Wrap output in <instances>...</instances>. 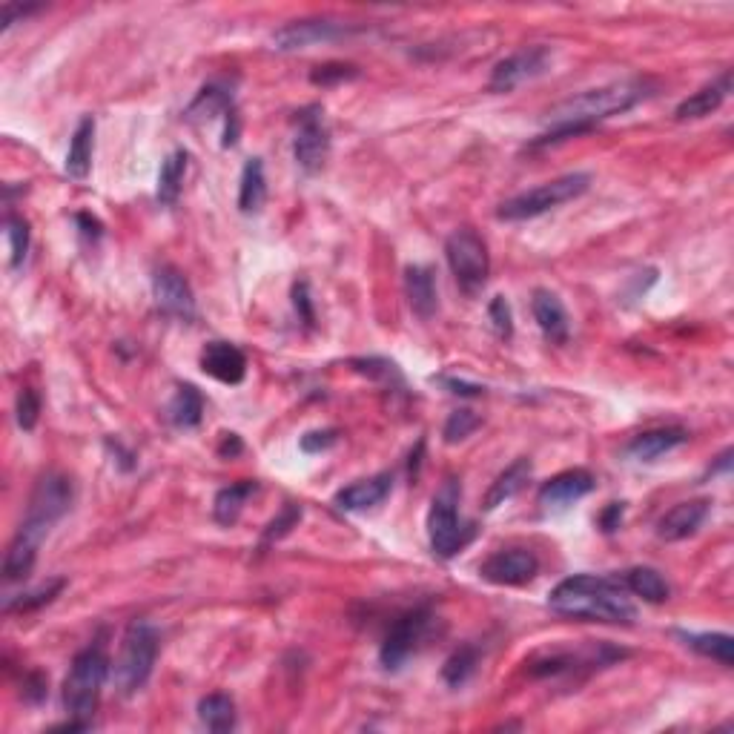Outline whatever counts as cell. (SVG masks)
Returning <instances> with one entry per match:
<instances>
[{
  "label": "cell",
  "instance_id": "obj_16",
  "mask_svg": "<svg viewBox=\"0 0 734 734\" xmlns=\"http://www.w3.org/2000/svg\"><path fill=\"white\" fill-rule=\"evenodd\" d=\"M201 370L221 385H238L247 376V359L230 342H210L201 350Z\"/></svg>",
  "mask_w": 734,
  "mask_h": 734
},
{
  "label": "cell",
  "instance_id": "obj_51",
  "mask_svg": "<svg viewBox=\"0 0 734 734\" xmlns=\"http://www.w3.org/2000/svg\"><path fill=\"white\" fill-rule=\"evenodd\" d=\"M241 439H238L236 433H221V445H218V454L224 456V459H230V456H238L241 454Z\"/></svg>",
  "mask_w": 734,
  "mask_h": 734
},
{
  "label": "cell",
  "instance_id": "obj_6",
  "mask_svg": "<svg viewBox=\"0 0 734 734\" xmlns=\"http://www.w3.org/2000/svg\"><path fill=\"white\" fill-rule=\"evenodd\" d=\"M158 657V631L150 623H132L121 640L115 660V686L124 697H132L147 686Z\"/></svg>",
  "mask_w": 734,
  "mask_h": 734
},
{
  "label": "cell",
  "instance_id": "obj_8",
  "mask_svg": "<svg viewBox=\"0 0 734 734\" xmlns=\"http://www.w3.org/2000/svg\"><path fill=\"white\" fill-rule=\"evenodd\" d=\"M445 259L448 267L454 273L456 284L462 287V293L476 296L491 273V256H488V247L479 233H474L471 227H462L454 230L448 241H445Z\"/></svg>",
  "mask_w": 734,
  "mask_h": 734
},
{
  "label": "cell",
  "instance_id": "obj_23",
  "mask_svg": "<svg viewBox=\"0 0 734 734\" xmlns=\"http://www.w3.org/2000/svg\"><path fill=\"white\" fill-rule=\"evenodd\" d=\"M92 147H95V118L84 115L81 124L75 127V135L69 141L66 152V175L75 181H84L92 170Z\"/></svg>",
  "mask_w": 734,
  "mask_h": 734
},
{
  "label": "cell",
  "instance_id": "obj_36",
  "mask_svg": "<svg viewBox=\"0 0 734 734\" xmlns=\"http://www.w3.org/2000/svg\"><path fill=\"white\" fill-rule=\"evenodd\" d=\"M6 236H9V247H12V267L21 270L26 253H29V221L23 216L6 218Z\"/></svg>",
  "mask_w": 734,
  "mask_h": 734
},
{
  "label": "cell",
  "instance_id": "obj_33",
  "mask_svg": "<svg viewBox=\"0 0 734 734\" xmlns=\"http://www.w3.org/2000/svg\"><path fill=\"white\" fill-rule=\"evenodd\" d=\"M35 557H38V545L15 537L9 551H6V560H3V577L6 583H15V580H23L29 577L32 565H35Z\"/></svg>",
  "mask_w": 734,
  "mask_h": 734
},
{
  "label": "cell",
  "instance_id": "obj_41",
  "mask_svg": "<svg viewBox=\"0 0 734 734\" xmlns=\"http://www.w3.org/2000/svg\"><path fill=\"white\" fill-rule=\"evenodd\" d=\"M41 419V396L38 390L32 388H21L18 393V425L23 431H32Z\"/></svg>",
  "mask_w": 734,
  "mask_h": 734
},
{
  "label": "cell",
  "instance_id": "obj_48",
  "mask_svg": "<svg viewBox=\"0 0 734 734\" xmlns=\"http://www.w3.org/2000/svg\"><path fill=\"white\" fill-rule=\"evenodd\" d=\"M439 382L456 396H479L482 393V385H468V382H459V379H451V376H442Z\"/></svg>",
  "mask_w": 734,
  "mask_h": 734
},
{
  "label": "cell",
  "instance_id": "obj_19",
  "mask_svg": "<svg viewBox=\"0 0 734 734\" xmlns=\"http://www.w3.org/2000/svg\"><path fill=\"white\" fill-rule=\"evenodd\" d=\"M390 485H393L390 474L359 479V482H353V485L342 488V491L336 494L333 502H336V508H339V511H347V514L367 511V508H376L379 502H385V497L390 494Z\"/></svg>",
  "mask_w": 734,
  "mask_h": 734
},
{
  "label": "cell",
  "instance_id": "obj_11",
  "mask_svg": "<svg viewBox=\"0 0 734 734\" xmlns=\"http://www.w3.org/2000/svg\"><path fill=\"white\" fill-rule=\"evenodd\" d=\"M551 66V49L548 46H528V49H519L514 55H508L505 61H499L491 72V92H511L519 84L531 81L542 75L545 69Z\"/></svg>",
  "mask_w": 734,
  "mask_h": 734
},
{
  "label": "cell",
  "instance_id": "obj_22",
  "mask_svg": "<svg viewBox=\"0 0 734 734\" xmlns=\"http://www.w3.org/2000/svg\"><path fill=\"white\" fill-rule=\"evenodd\" d=\"M689 439V433L683 428H657V431H646L634 436L628 442L626 454L637 462H654L657 456L669 454L674 448H680Z\"/></svg>",
  "mask_w": 734,
  "mask_h": 734
},
{
  "label": "cell",
  "instance_id": "obj_39",
  "mask_svg": "<svg viewBox=\"0 0 734 734\" xmlns=\"http://www.w3.org/2000/svg\"><path fill=\"white\" fill-rule=\"evenodd\" d=\"M359 75V69L353 64H322L310 72V81L316 87H333V84H345Z\"/></svg>",
  "mask_w": 734,
  "mask_h": 734
},
{
  "label": "cell",
  "instance_id": "obj_40",
  "mask_svg": "<svg viewBox=\"0 0 734 734\" xmlns=\"http://www.w3.org/2000/svg\"><path fill=\"white\" fill-rule=\"evenodd\" d=\"M488 319H491V327L497 333L499 339H511L514 336V313H511V304L505 296H494L491 304H488Z\"/></svg>",
  "mask_w": 734,
  "mask_h": 734
},
{
  "label": "cell",
  "instance_id": "obj_29",
  "mask_svg": "<svg viewBox=\"0 0 734 734\" xmlns=\"http://www.w3.org/2000/svg\"><path fill=\"white\" fill-rule=\"evenodd\" d=\"M201 416H204V399L193 385H181L175 390L173 402H170V419H173L175 428H198L201 425Z\"/></svg>",
  "mask_w": 734,
  "mask_h": 734
},
{
  "label": "cell",
  "instance_id": "obj_3",
  "mask_svg": "<svg viewBox=\"0 0 734 734\" xmlns=\"http://www.w3.org/2000/svg\"><path fill=\"white\" fill-rule=\"evenodd\" d=\"M109 677V657L104 646H89L84 648L64 680V709L69 717H78V720H89L92 723V714L98 712V703H101V691Z\"/></svg>",
  "mask_w": 734,
  "mask_h": 734
},
{
  "label": "cell",
  "instance_id": "obj_21",
  "mask_svg": "<svg viewBox=\"0 0 734 734\" xmlns=\"http://www.w3.org/2000/svg\"><path fill=\"white\" fill-rule=\"evenodd\" d=\"M729 89H732V72H723L717 81L697 89L694 95H689L680 107L674 109V118L677 121H697V118L712 115L714 109H720V104L726 101Z\"/></svg>",
  "mask_w": 734,
  "mask_h": 734
},
{
  "label": "cell",
  "instance_id": "obj_34",
  "mask_svg": "<svg viewBox=\"0 0 734 734\" xmlns=\"http://www.w3.org/2000/svg\"><path fill=\"white\" fill-rule=\"evenodd\" d=\"M476 663H479V654H476L474 646H462L459 651H454L448 660H445V666H442V680L451 686V689H459V686H465L471 677H474L476 671Z\"/></svg>",
  "mask_w": 734,
  "mask_h": 734
},
{
  "label": "cell",
  "instance_id": "obj_44",
  "mask_svg": "<svg viewBox=\"0 0 734 734\" xmlns=\"http://www.w3.org/2000/svg\"><path fill=\"white\" fill-rule=\"evenodd\" d=\"M293 307H296V313H299V322L304 327H313L316 324V313H313V299H310V293H307V284L299 281L296 287H293Z\"/></svg>",
  "mask_w": 734,
  "mask_h": 734
},
{
  "label": "cell",
  "instance_id": "obj_12",
  "mask_svg": "<svg viewBox=\"0 0 734 734\" xmlns=\"http://www.w3.org/2000/svg\"><path fill=\"white\" fill-rule=\"evenodd\" d=\"M152 296H155V304L161 307V313H167L173 319L190 322L195 316L193 287L184 279V273L170 267V264H161L152 273Z\"/></svg>",
  "mask_w": 734,
  "mask_h": 734
},
{
  "label": "cell",
  "instance_id": "obj_13",
  "mask_svg": "<svg viewBox=\"0 0 734 734\" xmlns=\"http://www.w3.org/2000/svg\"><path fill=\"white\" fill-rule=\"evenodd\" d=\"M537 571H540V560L528 548H505L479 565L482 580L494 585H525L537 577Z\"/></svg>",
  "mask_w": 734,
  "mask_h": 734
},
{
  "label": "cell",
  "instance_id": "obj_47",
  "mask_svg": "<svg viewBox=\"0 0 734 734\" xmlns=\"http://www.w3.org/2000/svg\"><path fill=\"white\" fill-rule=\"evenodd\" d=\"M75 221H78V227H81V236L89 238V241H98V238H101V233H104L101 221H98L95 216H89V213H78V216H75Z\"/></svg>",
  "mask_w": 734,
  "mask_h": 734
},
{
  "label": "cell",
  "instance_id": "obj_38",
  "mask_svg": "<svg viewBox=\"0 0 734 734\" xmlns=\"http://www.w3.org/2000/svg\"><path fill=\"white\" fill-rule=\"evenodd\" d=\"M299 519H302V508H299V505H284L279 517L270 519V525L264 528V537H261V542H264V545L279 542L281 537H287V534H290V531L299 525Z\"/></svg>",
  "mask_w": 734,
  "mask_h": 734
},
{
  "label": "cell",
  "instance_id": "obj_49",
  "mask_svg": "<svg viewBox=\"0 0 734 734\" xmlns=\"http://www.w3.org/2000/svg\"><path fill=\"white\" fill-rule=\"evenodd\" d=\"M46 694V680L41 674H29V680H26V689H23V697L26 700H32V703H38L41 697Z\"/></svg>",
  "mask_w": 734,
  "mask_h": 734
},
{
  "label": "cell",
  "instance_id": "obj_32",
  "mask_svg": "<svg viewBox=\"0 0 734 734\" xmlns=\"http://www.w3.org/2000/svg\"><path fill=\"white\" fill-rule=\"evenodd\" d=\"M233 109V92L224 87V84H210L198 92L190 109H187V118L190 121H198V118H213L216 112H230Z\"/></svg>",
  "mask_w": 734,
  "mask_h": 734
},
{
  "label": "cell",
  "instance_id": "obj_52",
  "mask_svg": "<svg viewBox=\"0 0 734 734\" xmlns=\"http://www.w3.org/2000/svg\"><path fill=\"white\" fill-rule=\"evenodd\" d=\"M236 138H238V112L236 109H230L227 112V127H224V147H233L236 144Z\"/></svg>",
  "mask_w": 734,
  "mask_h": 734
},
{
  "label": "cell",
  "instance_id": "obj_43",
  "mask_svg": "<svg viewBox=\"0 0 734 734\" xmlns=\"http://www.w3.org/2000/svg\"><path fill=\"white\" fill-rule=\"evenodd\" d=\"M353 367L359 373L370 376V379H385V382H390L396 376V365L385 362V359H353Z\"/></svg>",
  "mask_w": 734,
  "mask_h": 734
},
{
  "label": "cell",
  "instance_id": "obj_28",
  "mask_svg": "<svg viewBox=\"0 0 734 734\" xmlns=\"http://www.w3.org/2000/svg\"><path fill=\"white\" fill-rule=\"evenodd\" d=\"M198 720L210 732H230L236 729V703L227 694H207L198 703Z\"/></svg>",
  "mask_w": 734,
  "mask_h": 734
},
{
  "label": "cell",
  "instance_id": "obj_4",
  "mask_svg": "<svg viewBox=\"0 0 734 734\" xmlns=\"http://www.w3.org/2000/svg\"><path fill=\"white\" fill-rule=\"evenodd\" d=\"M72 499H75V488H72V479L69 476H41L38 485H35V491H32V497H29L26 517H23L21 528H18L15 537L32 542V545H41V540L52 531V525L72 508Z\"/></svg>",
  "mask_w": 734,
  "mask_h": 734
},
{
  "label": "cell",
  "instance_id": "obj_20",
  "mask_svg": "<svg viewBox=\"0 0 734 734\" xmlns=\"http://www.w3.org/2000/svg\"><path fill=\"white\" fill-rule=\"evenodd\" d=\"M405 293H408V304L419 319H433L436 307H439V296H436V281H433V270L425 264H411L405 270Z\"/></svg>",
  "mask_w": 734,
  "mask_h": 734
},
{
  "label": "cell",
  "instance_id": "obj_18",
  "mask_svg": "<svg viewBox=\"0 0 734 734\" xmlns=\"http://www.w3.org/2000/svg\"><path fill=\"white\" fill-rule=\"evenodd\" d=\"M531 310H534V319L540 324L542 336L554 345H565L568 336H571V322H568V313L562 307L560 296L551 293V290H537L534 299H531Z\"/></svg>",
  "mask_w": 734,
  "mask_h": 734
},
{
  "label": "cell",
  "instance_id": "obj_46",
  "mask_svg": "<svg viewBox=\"0 0 734 734\" xmlns=\"http://www.w3.org/2000/svg\"><path fill=\"white\" fill-rule=\"evenodd\" d=\"M35 12H41V6H18V3H6L3 6V29H9L12 23L18 21V18H29V15H35Z\"/></svg>",
  "mask_w": 734,
  "mask_h": 734
},
{
  "label": "cell",
  "instance_id": "obj_42",
  "mask_svg": "<svg viewBox=\"0 0 734 734\" xmlns=\"http://www.w3.org/2000/svg\"><path fill=\"white\" fill-rule=\"evenodd\" d=\"M339 442V433L333 428H322V431H307L299 439V448L304 454H322V451H330L333 445Z\"/></svg>",
  "mask_w": 734,
  "mask_h": 734
},
{
  "label": "cell",
  "instance_id": "obj_26",
  "mask_svg": "<svg viewBox=\"0 0 734 734\" xmlns=\"http://www.w3.org/2000/svg\"><path fill=\"white\" fill-rule=\"evenodd\" d=\"M267 198V178L261 158H250L241 170V187H238V207L241 213H259Z\"/></svg>",
  "mask_w": 734,
  "mask_h": 734
},
{
  "label": "cell",
  "instance_id": "obj_24",
  "mask_svg": "<svg viewBox=\"0 0 734 734\" xmlns=\"http://www.w3.org/2000/svg\"><path fill=\"white\" fill-rule=\"evenodd\" d=\"M531 471H534V465H531V459H517L514 465H508L502 474L491 482V488H488V494H485V511H494L499 505H505L508 499H514L525 488V482L531 479Z\"/></svg>",
  "mask_w": 734,
  "mask_h": 734
},
{
  "label": "cell",
  "instance_id": "obj_25",
  "mask_svg": "<svg viewBox=\"0 0 734 734\" xmlns=\"http://www.w3.org/2000/svg\"><path fill=\"white\" fill-rule=\"evenodd\" d=\"M623 588L631 591L634 597H640V600H646V603H666L671 597V588L666 583V577L657 571V568H646V565H640V568H631L623 574Z\"/></svg>",
  "mask_w": 734,
  "mask_h": 734
},
{
  "label": "cell",
  "instance_id": "obj_37",
  "mask_svg": "<svg viewBox=\"0 0 734 734\" xmlns=\"http://www.w3.org/2000/svg\"><path fill=\"white\" fill-rule=\"evenodd\" d=\"M479 425H482V419H479L474 411L462 408V411H454L451 416H448L442 436H445V442H448V445H456V442L468 439V436H471Z\"/></svg>",
  "mask_w": 734,
  "mask_h": 734
},
{
  "label": "cell",
  "instance_id": "obj_7",
  "mask_svg": "<svg viewBox=\"0 0 734 734\" xmlns=\"http://www.w3.org/2000/svg\"><path fill=\"white\" fill-rule=\"evenodd\" d=\"M456 505H459V485H456V479H448L442 485V491L433 497L431 514H428V540H431V551L439 560L456 557L474 537V525L459 519Z\"/></svg>",
  "mask_w": 734,
  "mask_h": 734
},
{
  "label": "cell",
  "instance_id": "obj_17",
  "mask_svg": "<svg viewBox=\"0 0 734 734\" xmlns=\"http://www.w3.org/2000/svg\"><path fill=\"white\" fill-rule=\"evenodd\" d=\"M709 517V499H689L674 505L666 511L660 522H657V537L666 542H680L697 534V528L703 525V519Z\"/></svg>",
  "mask_w": 734,
  "mask_h": 734
},
{
  "label": "cell",
  "instance_id": "obj_5",
  "mask_svg": "<svg viewBox=\"0 0 734 734\" xmlns=\"http://www.w3.org/2000/svg\"><path fill=\"white\" fill-rule=\"evenodd\" d=\"M591 187V175L588 173H571L554 178L548 184H540L528 193L514 195L508 201H502L497 210V216L502 221H528V218L545 216L548 210H557L562 204L580 198Z\"/></svg>",
  "mask_w": 734,
  "mask_h": 734
},
{
  "label": "cell",
  "instance_id": "obj_50",
  "mask_svg": "<svg viewBox=\"0 0 734 734\" xmlns=\"http://www.w3.org/2000/svg\"><path fill=\"white\" fill-rule=\"evenodd\" d=\"M107 448H109V454L118 456V462H121V468H124V471H132V468H135V456H132L130 451H127V448L118 442V439H107Z\"/></svg>",
  "mask_w": 734,
  "mask_h": 734
},
{
  "label": "cell",
  "instance_id": "obj_9",
  "mask_svg": "<svg viewBox=\"0 0 734 734\" xmlns=\"http://www.w3.org/2000/svg\"><path fill=\"white\" fill-rule=\"evenodd\" d=\"M296 138H293V155H296V164L302 167L304 173H316L322 170V164L327 161V152H330V132L324 127L322 109L307 107L302 112H296Z\"/></svg>",
  "mask_w": 734,
  "mask_h": 734
},
{
  "label": "cell",
  "instance_id": "obj_27",
  "mask_svg": "<svg viewBox=\"0 0 734 734\" xmlns=\"http://www.w3.org/2000/svg\"><path fill=\"white\" fill-rule=\"evenodd\" d=\"M256 494V482H236L230 488H221L213 502V517L218 525H236L247 499Z\"/></svg>",
  "mask_w": 734,
  "mask_h": 734
},
{
  "label": "cell",
  "instance_id": "obj_35",
  "mask_svg": "<svg viewBox=\"0 0 734 734\" xmlns=\"http://www.w3.org/2000/svg\"><path fill=\"white\" fill-rule=\"evenodd\" d=\"M64 585L66 580H49V583L41 585V588L26 591L21 597L9 600V603L3 605V611H6V614H12V611H35V608H41V605L52 603V600L64 591Z\"/></svg>",
  "mask_w": 734,
  "mask_h": 734
},
{
  "label": "cell",
  "instance_id": "obj_2",
  "mask_svg": "<svg viewBox=\"0 0 734 734\" xmlns=\"http://www.w3.org/2000/svg\"><path fill=\"white\" fill-rule=\"evenodd\" d=\"M548 605L562 617L597 620V623H634L637 617V608L626 597V588L620 585V580L591 577V574L562 580L548 594Z\"/></svg>",
  "mask_w": 734,
  "mask_h": 734
},
{
  "label": "cell",
  "instance_id": "obj_10",
  "mask_svg": "<svg viewBox=\"0 0 734 734\" xmlns=\"http://www.w3.org/2000/svg\"><path fill=\"white\" fill-rule=\"evenodd\" d=\"M428 623H431V614L425 608H416V611H408L405 617H399L388 631V637L382 643V651H379L382 666L390 671L399 669L413 651H416V646L422 643V637L428 631Z\"/></svg>",
  "mask_w": 734,
  "mask_h": 734
},
{
  "label": "cell",
  "instance_id": "obj_15",
  "mask_svg": "<svg viewBox=\"0 0 734 734\" xmlns=\"http://www.w3.org/2000/svg\"><path fill=\"white\" fill-rule=\"evenodd\" d=\"M594 491V476L577 468V471H562L554 479H548L540 488V505L545 511H562L574 505L577 499L588 497Z\"/></svg>",
  "mask_w": 734,
  "mask_h": 734
},
{
  "label": "cell",
  "instance_id": "obj_30",
  "mask_svg": "<svg viewBox=\"0 0 734 734\" xmlns=\"http://www.w3.org/2000/svg\"><path fill=\"white\" fill-rule=\"evenodd\" d=\"M184 175H187V152L175 150L167 155V161L161 164V173H158V201L161 204H175L178 195H181V184H184Z\"/></svg>",
  "mask_w": 734,
  "mask_h": 734
},
{
  "label": "cell",
  "instance_id": "obj_1",
  "mask_svg": "<svg viewBox=\"0 0 734 734\" xmlns=\"http://www.w3.org/2000/svg\"><path fill=\"white\" fill-rule=\"evenodd\" d=\"M651 89L654 87L648 81H643V78H628V81H614V84H605L600 89H588L583 95H574V98L562 101V104H557V107L548 112L551 130L537 141V147L554 144V141H565L571 135L588 132L597 121H605L611 115L628 112L631 107L643 104L648 95H651Z\"/></svg>",
  "mask_w": 734,
  "mask_h": 734
},
{
  "label": "cell",
  "instance_id": "obj_45",
  "mask_svg": "<svg viewBox=\"0 0 734 734\" xmlns=\"http://www.w3.org/2000/svg\"><path fill=\"white\" fill-rule=\"evenodd\" d=\"M623 511H626V502H611L603 514H600V528H603L605 534H614V531L620 528V522H623Z\"/></svg>",
  "mask_w": 734,
  "mask_h": 734
},
{
  "label": "cell",
  "instance_id": "obj_14",
  "mask_svg": "<svg viewBox=\"0 0 734 734\" xmlns=\"http://www.w3.org/2000/svg\"><path fill=\"white\" fill-rule=\"evenodd\" d=\"M350 35V26L339 21H327V18H310V21H293L281 26L273 35V46L279 52H296V49H307L316 44H330Z\"/></svg>",
  "mask_w": 734,
  "mask_h": 734
},
{
  "label": "cell",
  "instance_id": "obj_31",
  "mask_svg": "<svg viewBox=\"0 0 734 734\" xmlns=\"http://www.w3.org/2000/svg\"><path fill=\"white\" fill-rule=\"evenodd\" d=\"M686 640V646L703 657H709L714 663L732 669L734 666V640L729 634H680Z\"/></svg>",
  "mask_w": 734,
  "mask_h": 734
}]
</instances>
